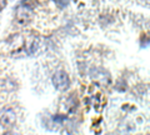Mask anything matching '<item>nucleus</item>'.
Masks as SVG:
<instances>
[{
  "mask_svg": "<svg viewBox=\"0 0 150 135\" xmlns=\"http://www.w3.org/2000/svg\"><path fill=\"white\" fill-rule=\"evenodd\" d=\"M34 19V13H33V8L25 5V4H20L15 8V20L21 25L30 24Z\"/></svg>",
  "mask_w": 150,
  "mask_h": 135,
  "instance_id": "nucleus-1",
  "label": "nucleus"
},
{
  "mask_svg": "<svg viewBox=\"0 0 150 135\" xmlns=\"http://www.w3.org/2000/svg\"><path fill=\"white\" fill-rule=\"evenodd\" d=\"M51 81H53V85L56 90L59 91H65L69 89L70 86V79L69 75L64 70H59L56 71L53 78H51Z\"/></svg>",
  "mask_w": 150,
  "mask_h": 135,
  "instance_id": "nucleus-2",
  "label": "nucleus"
},
{
  "mask_svg": "<svg viewBox=\"0 0 150 135\" xmlns=\"http://www.w3.org/2000/svg\"><path fill=\"white\" fill-rule=\"evenodd\" d=\"M1 124L4 125V127H11V125H14V123H15L16 120V116H15V113L11 110V109H8L3 113L1 115Z\"/></svg>",
  "mask_w": 150,
  "mask_h": 135,
  "instance_id": "nucleus-3",
  "label": "nucleus"
},
{
  "mask_svg": "<svg viewBox=\"0 0 150 135\" xmlns=\"http://www.w3.org/2000/svg\"><path fill=\"white\" fill-rule=\"evenodd\" d=\"M55 1V4L58 5L60 9H63V8H65L68 5V3H69V0H54Z\"/></svg>",
  "mask_w": 150,
  "mask_h": 135,
  "instance_id": "nucleus-4",
  "label": "nucleus"
},
{
  "mask_svg": "<svg viewBox=\"0 0 150 135\" xmlns=\"http://www.w3.org/2000/svg\"><path fill=\"white\" fill-rule=\"evenodd\" d=\"M6 5H8V0H0V13L6 8Z\"/></svg>",
  "mask_w": 150,
  "mask_h": 135,
  "instance_id": "nucleus-5",
  "label": "nucleus"
},
{
  "mask_svg": "<svg viewBox=\"0 0 150 135\" xmlns=\"http://www.w3.org/2000/svg\"><path fill=\"white\" fill-rule=\"evenodd\" d=\"M4 135H18V134H16V133H13V131H9V133L4 134Z\"/></svg>",
  "mask_w": 150,
  "mask_h": 135,
  "instance_id": "nucleus-6",
  "label": "nucleus"
}]
</instances>
